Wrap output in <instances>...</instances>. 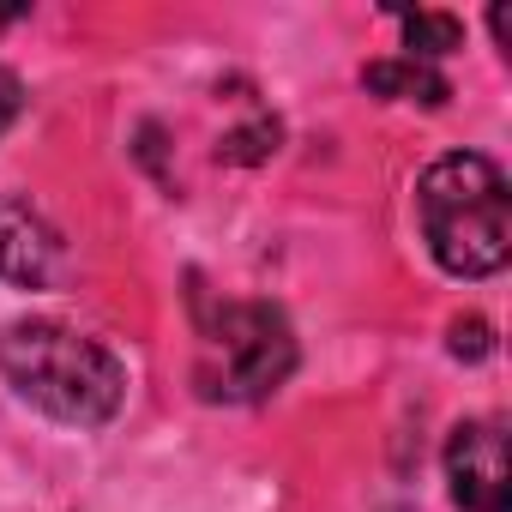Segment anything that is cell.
<instances>
[{
  "label": "cell",
  "instance_id": "obj_5",
  "mask_svg": "<svg viewBox=\"0 0 512 512\" xmlns=\"http://www.w3.org/2000/svg\"><path fill=\"white\" fill-rule=\"evenodd\" d=\"M55 260H61L55 229H49L31 205L0 199V278L37 290V284H49V278H55Z\"/></svg>",
  "mask_w": 512,
  "mask_h": 512
},
{
  "label": "cell",
  "instance_id": "obj_3",
  "mask_svg": "<svg viewBox=\"0 0 512 512\" xmlns=\"http://www.w3.org/2000/svg\"><path fill=\"white\" fill-rule=\"evenodd\" d=\"M211 344V356H217V368H205L199 380H205V392H217V398H266V392H278L284 380H290V368H296V338H290V326H284V314H272V308H223L217 314V332L205 338Z\"/></svg>",
  "mask_w": 512,
  "mask_h": 512
},
{
  "label": "cell",
  "instance_id": "obj_4",
  "mask_svg": "<svg viewBox=\"0 0 512 512\" xmlns=\"http://www.w3.org/2000/svg\"><path fill=\"white\" fill-rule=\"evenodd\" d=\"M446 482L464 512H506L512 476H506V428L494 416L458 422L446 440Z\"/></svg>",
  "mask_w": 512,
  "mask_h": 512
},
{
  "label": "cell",
  "instance_id": "obj_7",
  "mask_svg": "<svg viewBox=\"0 0 512 512\" xmlns=\"http://www.w3.org/2000/svg\"><path fill=\"white\" fill-rule=\"evenodd\" d=\"M458 43H464V25L446 19V13H410V19H404V49H410L404 61H422V67H428V61L452 55Z\"/></svg>",
  "mask_w": 512,
  "mask_h": 512
},
{
  "label": "cell",
  "instance_id": "obj_9",
  "mask_svg": "<svg viewBox=\"0 0 512 512\" xmlns=\"http://www.w3.org/2000/svg\"><path fill=\"white\" fill-rule=\"evenodd\" d=\"M13 115H19V79H13L7 67H0V133L13 127Z\"/></svg>",
  "mask_w": 512,
  "mask_h": 512
},
{
  "label": "cell",
  "instance_id": "obj_2",
  "mask_svg": "<svg viewBox=\"0 0 512 512\" xmlns=\"http://www.w3.org/2000/svg\"><path fill=\"white\" fill-rule=\"evenodd\" d=\"M416 217L428 253L452 278H494L512 260V193L506 175L476 151H452L422 169Z\"/></svg>",
  "mask_w": 512,
  "mask_h": 512
},
{
  "label": "cell",
  "instance_id": "obj_8",
  "mask_svg": "<svg viewBox=\"0 0 512 512\" xmlns=\"http://www.w3.org/2000/svg\"><path fill=\"white\" fill-rule=\"evenodd\" d=\"M452 356H488V326L482 320H452Z\"/></svg>",
  "mask_w": 512,
  "mask_h": 512
},
{
  "label": "cell",
  "instance_id": "obj_6",
  "mask_svg": "<svg viewBox=\"0 0 512 512\" xmlns=\"http://www.w3.org/2000/svg\"><path fill=\"white\" fill-rule=\"evenodd\" d=\"M362 85L374 91V97H392V103H422V109H440L446 97H452V85L434 73V67H422V61H374L368 73H362Z\"/></svg>",
  "mask_w": 512,
  "mask_h": 512
},
{
  "label": "cell",
  "instance_id": "obj_1",
  "mask_svg": "<svg viewBox=\"0 0 512 512\" xmlns=\"http://www.w3.org/2000/svg\"><path fill=\"white\" fill-rule=\"evenodd\" d=\"M0 374H7V386L31 410L55 416L67 428H103L127 398L121 362L97 338H85L61 320L0 326Z\"/></svg>",
  "mask_w": 512,
  "mask_h": 512
}]
</instances>
